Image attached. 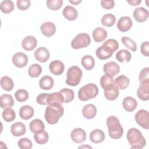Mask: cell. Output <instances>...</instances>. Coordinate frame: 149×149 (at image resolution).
Segmentation results:
<instances>
[{
  "mask_svg": "<svg viewBox=\"0 0 149 149\" xmlns=\"http://www.w3.org/2000/svg\"><path fill=\"white\" fill-rule=\"evenodd\" d=\"M64 109L61 104H56L48 105L45 108V119L50 125L57 123L59 119L62 116Z\"/></svg>",
  "mask_w": 149,
  "mask_h": 149,
  "instance_id": "cell-1",
  "label": "cell"
},
{
  "mask_svg": "<svg viewBox=\"0 0 149 149\" xmlns=\"http://www.w3.org/2000/svg\"><path fill=\"white\" fill-rule=\"evenodd\" d=\"M126 137L131 148H143L146 144V140L141 132L137 129L133 127L128 130Z\"/></svg>",
  "mask_w": 149,
  "mask_h": 149,
  "instance_id": "cell-2",
  "label": "cell"
},
{
  "mask_svg": "<svg viewBox=\"0 0 149 149\" xmlns=\"http://www.w3.org/2000/svg\"><path fill=\"white\" fill-rule=\"evenodd\" d=\"M107 126L110 137L113 139H119L123 136V129L118 118L110 116L107 119Z\"/></svg>",
  "mask_w": 149,
  "mask_h": 149,
  "instance_id": "cell-3",
  "label": "cell"
},
{
  "mask_svg": "<svg viewBox=\"0 0 149 149\" xmlns=\"http://www.w3.org/2000/svg\"><path fill=\"white\" fill-rule=\"evenodd\" d=\"M98 91V88L95 84L88 83L80 88L78 92V98L82 101H86L96 97Z\"/></svg>",
  "mask_w": 149,
  "mask_h": 149,
  "instance_id": "cell-4",
  "label": "cell"
},
{
  "mask_svg": "<svg viewBox=\"0 0 149 149\" xmlns=\"http://www.w3.org/2000/svg\"><path fill=\"white\" fill-rule=\"evenodd\" d=\"M83 72L77 66L70 67L66 73V83L70 86H77L82 77Z\"/></svg>",
  "mask_w": 149,
  "mask_h": 149,
  "instance_id": "cell-5",
  "label": "cell"
},
{
  "mask_svg": "<svg viewBox=\"0 0 149 149\" xmlns=\"http://www.w3.org/2000/svg\"><path fill=\"white\" fill-rule=\"evenodd\" d=\"M91 43L90 36L84 33L78 34L71 41V47L74 49H78L88 47Z\"/></svg>",
  "mask_w": 149,
  "mask_h": 149,
  "instance_id": "cell-6",
  "label": "cell"
},
{
  "mask_svg": "<svg viewBox=\"0 0 149 149\" xmlns=\"http://www.w3.org/2000/svg\"><path fill=\"white\" fill-rule=\"evenodd\" d=\"M136 123L145 129H149V113L147 110L140 109L134 116Z\"/></svg>",
  "mask_w": 149,
  "mask_h": 149,
  "instance_id": "cell-7",
  "label": "cell"
},
{
  "mask_svg": "<svg viewBox=\"0 0 149 149\" xmlns=\"http://www.w3.org/2000/svg\"><path fill=\"white\" fill-rule=\"evenodd\" d=\"M137 95L142 101L149 100V79H146L141 81L137 91Z\"/></svg>",
  "mask_w": 149,
  "mask_h": 149,
  "instance_id": "cell-8",
  "label": "cell"
},
{
  "mask_svg": "<svg viewBox=\"0 0 149 149\" xmlns=\"http://www.w3.org/2000/svg\"><path fill=\"white\" fill-rule=\"evenodd\" d=\"M12 62L14 65L19 68L25 67L29 61L28 56L23 52H17L13 55Z\"/></svg>",
  "mask_w": 149,
  "mask_h": 149,
  "instance_id": "cell-9",
  "label": "cell"
},
{
  "mask_svg": "<svg viewBox=\"0 0 149 149\" xmlns=\"http://www.w3.org/2000/svg\"><path fill=\"white\" fill-rule=\"evenodd\" d=\"M114 52L108 46L102 44L98 47L95 51L97 57L101 60H105L111 57Z\"/></svg>",
  "mask_w": 149,
  "mask_h": 149,
  "instance_id": "cell-10",
  "label": "cell"
},
{
  "mask_svg": "<svg viewBox=\"0 0 149 149\" xmlns=\"http://www.w3.org/2000/svg\"><path fill=\"white\" fill-rule=\"evenodd\" d=\"M103 71L105 74L113 77L115 76L119 73L120 71V68L118 64L115 62L111 61L104 64L103 66Z\"/></svg>",
  "mask_w": 149,
  "mask_h": 149,
  "instance_id": "cell-11",
  "label": "cell"
},
{
  "mask_svg": "<svg viewBox=\"0 0 149 149\" xmlns=\"http://www.w3.org/2000/svg\"><path fill=\"white\" fill-rule=\"evenodd\" d=\"M133 22L129 16H123L119 18L117 23V28L122 32L129 31L132 27Z\"/></svg>",
  "mask_w": 149,
  "mask_h": 149,
  "instance_id": "cell-12",
  "label": "cell"
},
{
  "mask_svg": "<svg viewBox=\"0 0 149 149\" xmlns=\"http://www.w3.org/2000/svg\"><path fill=\"white\" fill-rule=\"evenodd\" d=\"M70 137L73 142L78 144L82 143L86 140V133L83 129L76 128L72 131Z\"/></svg>",
  "mask_w": 149,
  "mask_h": 149,
  "instance_id": "cell-13",
  "label": "cell"
},
{
  "mask_svg": "<svg viewBox=\"0 0 149 149\" xmlns=\"http://www.w3.org/2000/svg\"><path fill=\"white\" fill-rule=\"evenodd\" d=\"M49 69L50 72L54 75L62 74L65 69L64 63L59 60H54L49 65Z\"/></svg>",
  "mask_w": 149,
  "mask_h": 149,
  "instance_id": "cell-14",
  "label": "cell"
},
{
  "mask_svg": "<svg viewBox=\"0 0 149 149\" xmlns=\"http://www.w3.org/2000/svg\"><path fill=\"white\" fill-rule=\"evenodd\" d=\"M134 19L139 23H142L147 20L149 15L148 11L143 7H139L134 9L133 13Z\"/></svg>",
  "mask_w": 149,
  "mask_h": 149,
  "instance_id": "cell-15",
  "label": "cell"
},
{
  "mask_svg": "<svg viewBox=\"0 0 149 149\" xmlns=\"http://www.w3.org/2000/svg\"><path fill=\"white\" fill-rule=\"evenodd\" d=\"M34 57L37 61L44 63L49 59L50 53L45 47H40L35 51Z\"/></svg>",
  "mask_w": 149,
  "mask_h": 149,
  "instance_id": "cell-16",
  "label": "cell"
},
{
  "mask_svg": "<svg viewBox=\"0 0 149 149\" xmlns=\"http://www.w3.org/2000/svg\"><path fill=\"white\" fill-rule=\"evenodd\" d=\"M40 30L44 36L50 37L55 33L56 29L54 23L51 22H44L41 25Z\"/></svg>",
  "mask_w": 149,
  "mask_h": 149,
  "instance_id": "cell-17",
  "label": "cell"
},
{
  "mask_svg": "<svg viewBox=\"0 0 149 149\" xmlns=\"http://www.w3.org/2000/svg\"><path fill=\"white\" fill-rule=\"evenodd\" d=\"M37 41L35 37L32 36H26L22 42V48L26 51L33 50L37 46Z\"/></svg>",
  "mask_w": 149,
  "mask_h": 149,
  "instance_id": "cell-18",
  "label": "cell"
},
{
  "mask_svg": "<svg viewBox=\"0 0 149 149\" xmlns=\"http://www.w3.org/2000/svg\"><path fill=\"white\" fill-rule=\"evenodd\" d=\"M26 132V128L22 122H17L13 125L10 127V132L11 133L16 137L21 136L25 134Z\"/></svg>",
  "mask_w": 149,
  "mask_h": 149,
  "instance_id": "cell-19",
  "label": "cell"
},
{
  "mask_svg": "<svg viewBox=\"0 0 149 149\" xmlns=\"http://www.w3.org/2000/svg\"><path fill=\"white\" fill-rule=\"evenodd\" d=\"M122 105L125 111L131 112L136 109L137 105V102L136 99L132 97L128 96L123 99Z\"/></svg>",
  "mask_w": 149,
  "mask_h": 149,
  "instance_id": "cell-20",
  "label": "cell"
},
{
  "mask_svg": "<svg viewBox=\"0 0 149 149\" xmlns=\"http://www.w3.org/2000/svg\"><path fill=\"white\" fill-rule=\"evenodd\" d=\"M82 114L86 119L94 118L97 114V108L94 105L88 104L83 108Z\"/></svg>",
  "mask_w": 149,
  "mask_h": 149,
  "instance_id": "cell-21",
  "label": "cell"
},
{
  "mask_svg": "<svg viewBox=\"0 0 149 149\" xmlns=\"http://www.w3.org/2000/svg\"><path fill=\"white\" fill-rule=\"evenodd\" d=\"M63 16L68 20L73 21L77 19L78 12L76 9L72 6H66L64 8L62 12Z\"/></svg>",
  "mask_w": 149,
  "mask_h": 149,
  "instance_id": "cell-22",
  "label": "cell"
},
{
  "mask_svg": "<svg viewBox=\"0 0 149 149\" xmlns=\"http://www.w3.org/2000/svg\"><path fill=\"white\" fill-rule=\"evenodd\" d=\"M107 32L102 27L95 28L93 31V37L94 40L97 42L104 41L107 37Z\"/></svg>",
  "mask_w": 149,
  "mask_h": 149,
  "instance_id": "cell-23",
  "label": "cell"
},
{
  "mask_svg": "<svg viewBox=\"0 0 149 149\" xmlns=\"http://www.w3.org/2000/svg\"><path fill=\"white\" fill-rule=\"evenodd\" d=\"M105 133L101 129H95L90 134V139L94 143H100L105 140Z\"/></svg>",
  "mask_w": 149,
  "mask_h": 149,
  "instance_id": "cell-24",
  "label": "cell"
},
{
  "mask_svg": "<svg viewBox=\"0 0 149 149\" xmlns=\"http://www.w3.org/2000/svg\"><path fill=\"white\" fill-rule=\"evenodd\" d=\"M64 102V99L62 94L59 92H54L49 94L47 98V104L48 105L59 104H62Z\"/></svg>",
  "mask_w": 149,
  "mask_h": 149,
  "instance_id": "cell-25",
  "label": "cell"
},
{
  "mask_svg": "<svg viewBox=\"0 0 149 149\" xmlns=\"http://www.w3.org/2000/svg\"><path fill=\"white\" fill-rule=\"evenodd\" d=\"M34 113V109L30 105H24L20 108L19 116L24 120H28L31 118Z\"/></svg>",
  "mask_w": 149,
  "mask_h": 149,
  "instance_id": "cell-26",
  "label": "cell"
},
{
  "mask_svg": "<svg viewBox=\"0 0 149 149\" xmlns=\"http://www.w3.org/2000/svg\"><path fill=\"white\" fill-rule=\"evenodd\" d=\"M54 84V81L52 77L49 76H44L41 78L39 81L40 87L45 90L51 89Z\"/></svg>",
  "mask_w": 149,
  "mask_h": 149,
  "instance_id": "cell-27",
  "label": "cell"
},
{
  "mask_svg": "<svg viewBox=\"0 0 149 149\" xmlns=\"http://www.w3.org/2000/svg\"><path fill=\"white\" fill-rule=\"evenodd\" d=\"M29 128L30 131L35 134L44 130L45 129V125L41 119H35L30 123Z\"/></svg>",
  "mask_w": 149,
  "mask_h": 149,
  "instance_id": "cell-28",
  "label": "cell"
},
{
  "mask_svg": "<svg viewBox=\"0 0 149 149\" xmlns=\"http://www.w3.org/2000/svg\"><path fill=\"white\" fill-rule=\"evenodd\" d=\"M132 58V54L127 49H120L116 54V59L120 63L129 62Z\"/></svg>",
  "mask_w": 149,
  "mask_h": 149,
  "instance_id": "cell-29",
  "label": "cell"
},
{
  "mask_svg": "<svg viewBox=\"0 0 149 149\" xmlns=\"http://www.w3.org/2000/svg\"><path fill=\"white\" fill-rule=\"evenodd\" d=\"M129 83H130L129 79L125 75L119 76L115 79L114 81L115 85L120 90L126 89L129 86Z\"/></svg>",
  "mask_w": 149,
  "mask_h": 149,
  "instance_id": "cell-30",
  "label": "cell"
},
{
  "mask_svg": "<svg viewBox=\"0 0 149 149\" xmlns=\"http://www.w3.org/2000/svg\"><path fill=\"white\" fill-rule=\"evenodd\" d=\"M0 104L1 108L5 109L8 108H11L14 105V100L12 95L9 94H3L0 98Z\"/></svg>",
  "mask_w": 149,
  "mask_h": 149,
  "instance_id": "cell-31",
  "label": "cell"
},
{
  "mask_svg": "<svg viewBox=\"0 0 149 149\" xmlns=\"http://www.w3.org/2000/svg\"><path fill=\"white\" fill-rule=\"evenodd\" d=\"M100 84L104 90L113 87L115 85L113 77L105 74L100 79Z\"/></svg>",
  "mask_w": 149,
  "mask_h": 149,
  "instance_id": "cell-32",
  "label": "cell"
},
{
  "mask_svg": "<svg viewBox=\"0 0 149 149\" xmlns=\"http://www.w3.org/2000/svg\"><path fill=\"white\" fill-rule=\"evenodd\" d=\"M119 94V88L115 85L108 89L104 90V96L109 101L115 100L118 98Z\"/></svg>",
  "mask_w": 149,
  "mask_h": 149,
  "instance_id": "cell-33",
  "label": "cell"
},
{
  "mask_svg": "<svg viewBox=\"0 0 149 149\" xmlns=\"http://www.w3.org/2000/svg\"><path fill=\"white\" fill-rule=\"evenodd\" d=\"M81 63L84 68L88 70H90L93 69L95 65L94 59L89 55H86L83 56L81 60Z\"/></svg>",
  "mask_w": 149,
  "mask_h": 149,
  "instance_id": "cell-34",
  "label": "cell"
},
{
  "mask_svg": "<svg viewBox=\"0 0 149 149\" xmlns=\"http://www.w3.org/2000/svg\"><path fill=\"white\" fill-rule=\"evenodd\" d=\"M1 86L4 90L9 91L13 88L14 83L10 77L4 76L1 79Z\"/></svg>",
  "mask_w": 149,
  "mask_h": 149,
  "instance_id": "cell-35",
  "label": "cell"
},
{
  "mask_svg": "<svg viewBox=\"0 0 149 149\" xmlns=\"http://www.w3.org/2000/svg\"><path fill=\"white\" fill-rule=\"evenodd\" d=\"M34 139L37 144H44L48 141L49 136L48 133L44 130L37 133H35L34 136Z\"/></svg>",
  "mask_w": 149,
  "mask_h": 149,
  "instance_id": "cell-36",
  "label": "cell"
},
{
  "mask_svg": "<svg viewBox=\"0 0 149 149\" xmlns=\"http://www.w3.org/2000/svg\"><path fill=\"white\" fill-rule=\"evenodd\" d=\"M116 21L115 16L111 13H107L104 15L101 18V24L108 27H112L114 25Z\"/></svg>",
  "mask_w": 149,
  "mask_h": 149,
  "instance_id": "cell-37",
  "label": "cell"
},
{
  "mask_svg": "<svg viewBox=\"0 0 149 149\" xmlns=\"http://www.w3.org/2000/svg\"><path fill=\"white\" fill-rule=\"evenodd\" d=\"M3 119L6 122H10L14 120L16 118V113L15 111L11 108H5L2 113Z\"/></svg>",
  "mask_w": 149,
  "mask_h": 149,
  "instance_id": "cell-38",
  "label": "cell"
},
{
  "mask_svg": "<svg viewBox=\"0 0 149 149\" xmlns=\"http://www.w3.org/2000/svg\"><path fill=\"white\" fill-rule=\"evenodd\" d=\"M42 72L41 66L37 63L31 65L28 70V73L31 77L35 78L39 76Z\"/></svg>",
  "mask_w": 149,
  "mask_h": 149,
  "instance_id": "cell-39",
  "label": "cell"
},
{
  "mask_svg": "<svg viewBox=\"0 0 149 149\" xmlns=\"http://www.w3.org/2000/svg\"><path fill=\"white\" fill-rule=\"evenodd\" d=\"M0 8L3 13H9L13 10L15 5L12 1H3L1 3Z\"/></svg>",
  "mask_w": 149,
  "mask_h": 149,
  "instance_id": "cell-40",
  "label": "cell"
},
{
  "mask_svg": "<svg viewBox=\"0 0 149 149\" xmlns=\"http://www.w3.org/2000/svg\"><path fill=\"white\" fill-rule=\"evenodd\" d=\"M59 93H61L64 99V102L65 103H69L73 100L74 97V94L72 90L69 88H62L59 91Z\"/></svg>",
  "mask_w": 149,
  "mask_h": 149,
  "instance_id": "cell-41",
  "label": "cell"
},
{
  "mask_svg": "<svg viewBox=\"0 0 149 149\" xmlns=\"http://www.w3.org/2000/svg\"><path fill=\"white\" fill-rule=\"evenodd\" d=\"M121 41L123 44L127 48L130 49L133 52H136L137 51V44L131 38L128 37H122L121 38Z\"/></svg>",
  "mask_w": 149,
  "mask_h": 149,
  "instance_id": "cell-42",
  "label": "cell"
},
{
  "mask_svg": "<svg viewBox=\"0 0 149 149\" xmlns=\"http://www.w3.org/2000/svg\"><path fill=\"white\" fill-rule=\"evenodd\" d=\"M29 93L27 90L24 89H19L17 90L15 93V97L16 100L20 102H24L29 98Z\"/></svg>",
  "mask_w": 149,
  "mask_h": 149,
  "instance_id": "cell-43",
  "label": "cell"
},
{
  "mask_svg": "<svg viewBox=\"0 0 149 149\" xmlns=\"http://www.w3.org/2000/svg\"><path fill=\"white\" fill-rule=\"evenodd\" d=\"M47 7L52 10H59L63 5L62 0H48L46 2Z\"/></svg>",
  "mask_w": 149,
  "mask_h": 149,
  "instance_id": "cell-44",
  "label": "cell"
},
{
  "mask_svg": "<svg viewBox=\"0 0 149 149\" xmlns=\"http://www.w3.org/2000/svg\"><path fill=\"white\" fill-rule=\"evenodd\" d=\"M18 146L21 149H30L33 147L31 141L27 138H22L17 142Z\"/></svg>",
  "mask_w": 149,
  "mask_h": 149,
  "instance_id": "cell-45",
  "label": "cell"
},
{
  "mask_svg": "<svg viewBox=\"0 0 149 149\" xmlns=\"http://www.w3.org/2000/svg\"><path fill=\"white\" fill-rule=\"evenodd\" d=\"M16 5L19 10H26L30 8L31 2L29 0H17L16 1Z\"/></svg>",
  "mask_w": 149,
  "mask_h": 149,
  "instance_id": "cell-46",
  "label": "cell"
},
{
  "mask_svg": "<svg viewBox=\"0 0 149 149\" xmlns=\"http://www.w3.org/2000/svg\"><path fill=\"white\" fill-rule=\"evenodd\" d=\"M104 44L108 46L109 48H111L112 49V50L115 52L119 48V44L118 42L115 40V39H112V38H110L107 40L106 41H105L104 43Z\"/></svg>",
  "mask_w": 149,
  "mask_h": 149,
  "instance_id": "cell-47",
  "label": "cell"
},
{
  "mask_svg": "<svg viewBox=\"0 0 149 149\" xmlns=\"http://www.w3.org/2000/svg\"><path fill=\"white\" fill-rule=\"evenodd\" d=\"M49 94L48 93H42L39 94L37 98L36 101L40 105H45L47 104V98Z\"/></svg>",
  "mask_w": 149,
  "mask_h": 149,
  "instance_id": "cell-48",
  "label": "cell"
},
{
  "mask_svg": "<svg viewBox=\"0 0 149 149\" xmlns=\"http://www.w3.org/2000/svg\"><path fill=\"white\" fill-rule=\"evenodd\" d=\"M101 6L105 9L109 10L112 9L115 6V1L113 0L111 1H105L102 0L101 1Z\"/></svg>",
  "mask_w": 149,
  "mask_h": 149,
  "instance_id": "cell-49",
  "label": "cell"
},
{
  "mask_svg": "<svg viewBox=\"0 0 149 149\" xmlns=\"http://www.w3.org/2000/svg\"><path fill=\"white\" fill-rule=\"evenodd\" d=\"M146 79H149V68L148 67L143 68L140 72L139 76V79L140 81H142Z\"/></svg>",
  "mask_w": 149,
  "mask_h": 149,
  "instance_id": "cell-50",
  "label": "cell"
},
{
  "mask_svg": "<svg viewBox=\"0 0 149 149\" xmlns=\"http://www.w3.org/2000/svg\"><path fill=\"white\" fill-rule=\"evenodd\" d=\"M140 51H141V54L143 55H144L146 56H149V43H148V41L143 42L141 44Z\"/></svg>",
  "mask_w": 149,
  "mask_h": 149,
  "instance_id": "cell-51",
  "label": "cell"
},
{
  "mask_svg": "<svg viewBox=\"0 0 149 149\" xmlns=\"http://www.w3.org/2000/svg\"><path fill=\"white\" fill-rule=\"evenodd\" d=\"M130 5L132 6H137L139 5L141 2V0H132V1H127Z\"/></svg>",
  "mask_w": 149,
  "mask_h": 149,
  "instance_id": "cell-52",
  "label": "cell"
},
{
  "mask_svg": "<svg viewBox=\"0 0 149 149\" xmlns=\"http://www.w3.org/2000/svg\"><path fill=\"white\" fill-rule=\"evenodd\" d=\"M69 1L70 3H71L73 5H77L79 3L81 2V0H80V1H79V0H76V1H70V0H69Z\"/></svg>",
  "mask_w": 149,
  "mask_h": 149,
  "instance_id": "cell-53",
  "label": "cell"
}]
</instances>
